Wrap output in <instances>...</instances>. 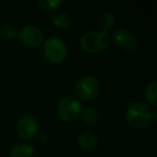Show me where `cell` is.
I'll return each instance as SVG.
<instances>
[{"label": "cell", "instance_id": "cell-11", "mask_svg": "<svg viewBox=\"0 0 157 157\" xmlns=\"http://www.w3.org/2000/svg\"><path fill=\"white\" fill-rule=\"evenodd\" d=\"M52 22L57 28L65 29L71 25V17L67 13L63 12H57L52 15Z\"/></svg>", "mask_w": 157, "mask_h": 157}, {"label": "cell", "instance_id": "cell-13", "mask_svg": "<svg viewBox=\"0 0 157 157\" xmlns=\"http://www.w3.org/2000/svg\"><path fill=\"white\" fill-rule=\"evenodd\" d=\"M114 23H115V16L111 12H105L99 18V25H100L102 31H105V33H107L108 29H110L113 26Z\"/></svg>", "mask_w": 157, "mask_h": 157}, {"label": "cell", "instance_id": "cell-3", "mask_svg": "<svg viewBox=\"0 0 157 157\" xmlns=\"http://www.w3.org/2000/svg\"><path fill=\"white\" fill-rule=\"evenodd\" d=\"M82 112V105L80 101L72 96H66L59 101L57 105L58 116L65 122H72L80 116Z\"/></svg>", "mask_w": 157, "mask_h": 157}, {"label": "cell", "instance_id": "cell-14", "mask_svg": "<svg viewBox=\"0 0 157 157\" xmlns=\"http://www.w3.org/2000/svg\"><path fill=\"white\" fill-rule=\"evenodd\" d=\"M39 5L41 6V8L43 10L54 11L55 9H57L61 5H63V0H41V1H39Z\"/></svg>", "mask_w": 157, "mask_h": 157}, {"label": "cell", "instance_id": "cell-1", "mask_svg": "<svg viewBox=\"0 0 157 157\" xmlns=\"http://www.w3.org/2000/svg\"><path fill=\"white\" fill-rule=\"evenodd\" d=\"M154 111L146 103L135 102L127 109L126 121L133 128H144L153 120Z\"/></svg>", "mask_w": 157, "mask_h": 157}, {"label": "cell", "instance_id": "cell-15", "mask_svg": "<svg viewBox=\"0 0 157 157\" xmlns=\"http://www.w3.org/2000/svg\"><path fill=\"white\" fill-rule=\"evenodd\" d=\"M82 117H83L84 122L88 123V124H93L97 121L98 115H97L96 110H94L93 108H85L82 112Z\"/></svg>", "mask_w": 157, "mask_h": 157}, {"label": "cell", "instance_id": "cell-16", "mask_svg": "<svg viewBox=\"0 0 157 157\" xmlns=\"http://www.w3.org/2000/svg\"><path fill=\"white\" fill-rule=\"evenodd\" d=\"M1 35L7 39H14V38L18 37V30L13 25H6L1 29Z\"/></svg>", "mask_w": 157, "mask_h": 157}, {"label": "cell", "instance_id": "cell-6", "mask_svg": "<svg viewBox=\"0 0 157 157\" xmlns=\"http://www.w3.org/2000/svg\"><path fill=\"white\" fill-rule=\"evenodd\" d=\"M20 41L29 48H36L43 41L42 31L33 25H26L18 33Z\"/></svg>", "mask_w": 157, "mask_h": 157}, {"label": "cell", "instance_id": "cell-9", "mask_svg": "<svg viewBox=\"0 0 157 157\" xmlns=\"http://www.w3.org/2000/svg\"><path fill=\"white\" fill-rule=\"evenodd\" d=\"M78 144L82 150L92 151L98 145V139L92 132H84L78 138Z\"/></svg>", "mask_w": 157, "mask_h": 157}, {"label": "cell", "instance_id": "cell-4", "mask_svg": "<svg viewBox=\"0 0 157 157\" xmlns=\"http://www.w3.org/2000/svg\"><path fill=\"white\" fill-rule=\"evenodd\" d=\"M43 54L51 63H59L67 56V46L63 40L51 37L43 43Z\"/></svg>", "mask_w": 157, "mask_h": 157}, {"label": "cell", "instance_id": "cell-12", "mask_svg": "<svg viewBox=\"0 0 157 157\" xmlns=\"http://www.w3.org/2000/svg\"><path fill=\"white\" fill-rule=\"evenodd\" d=\"M156 87H157V83L155 81H153L146 86L145 90H144V96H145L146 101H147L151 105H153V107H156V105H157Z\"/></svg>", "mask_w": 157, "mask_h": 157}, {"label": "cell", "instance_id": "cell-10", "mask_svg": "<svg viewBox=\"0 0 157 157\" xmlns=\"http://www.w3.org/2000/svg\"><path fill=\"white\" fill-rule=\"evenodd\" d=\"M35 153V147L30 143H18L11 150V157H30Z\"/></svg>", "mask_w": 157, "mask_h": 157}, {"label": "cell", "instance_id": "cell-5", "mask_svg": "<svg viewBox=\"0 0 157 157\" xmlns=\"http://www.w3.org/2000/svg\"><path fill=\"white\" fill-rule=\"evenodd\" d=\"M99 82L96 78L92 75L83 76L75 84L74 92L78 98L81 100H92L99 93Z\"/></svg>", "mask_w": 157, "mask_h": 157}, {"label": "cell", "instance_id": "cell-2", "mask_svg": "<svg viewBox=\"0 0 157 157\" xmlns=\"http://www.w3.org/2000/svg\"><path fill=\"white\" fill-rule=\"evenodd\" d=\"M110 44V36L105 31H88L84 33L80 39V45L82 50L87 53H100L105 51Z\"/></svg>", "mask_w": 157, "mask_h": 157}, {"label": "cell", "instance_id": "cell-7", "mask_svg": "<svg viewBox=\"0 0 157 157\" xmlns=\"http://www.w3.org/2000/svg\"><path fill=\"white\" fill-rule=\"evenodd\" d=\"M38 122L33 115H23L18 118L16 124L17 136L23 140H29L33 138L38 132Z\"/></svg>", "mask_w": 157, "mask_h": 157}, {"label": "cell", "instance_id": "cell-8", "mask_svg": "<svg viewBox=\"0 0 157 157\" xmlns=\"http://www.w3.org/2000/svg\"><path fill=\"white\" fill-rule=\"evenodd\" d=\"M113 42L116 46L126 52H133L138 48V40L127 29H116L113 33Z\"/></svg>", "mask_w": 157, "mask_h": 157}]
</instances>
